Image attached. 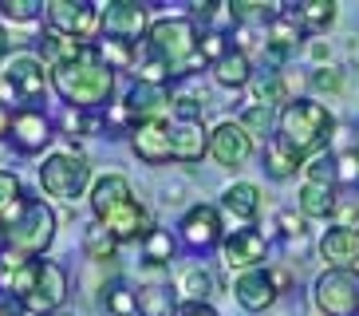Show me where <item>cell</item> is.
<instances>
[{
	"label": "cell",
	"instance_id": "obj_1",
	"mask_svg": "<svg viewBox=\"0 0 359 316\" xmlns=\"http://www.w3.org/2000/svg\"><path fill=\"white\" fill-rule=\"evenodd\" d=\"M52 84L72 111H91V107H103L111 99V91H115V72L99 60L95 48H87L83 60L55 63Z\"/></svg>",
	"mask_w": 359,
	"mask_h": 316
},
{
	"label": "cell",
	"instance_id": "obj_2",
	"mask_svg": "<svg viewBox=\"0 0 359 316\" xmlns=\"http://www.w3.org/2000/svg\"><path fill=\"white\" fill-rule=\"evenodd\" d=\"M332 126H336V119L327 115V107L312 103V99H288L276 119V131H280L276 143L292 158H308L332 138Z\"/></svg>",
	"mask_w": 359,
	"mask_h": 316
},
{
	"label": "cell",
	"instance_id": "obj_3",
	"mask_svg": "<svg viewBox=\"0 0 359 316\" xmlns=\"http://www.w3.org/2000/svg\"><path fill=\"white\" fill-rule=\"evenodd\" d=\"M150 60H158L166 67V75H186L190 67H198L201 60V40L194 20L186 16H170L150 28Z\"/></svg>",
	"mask_w": 359,
	"mask_h": 316
},
{
	"label": "cell",
	"instance_id": "obj_4",
	"mask_svg": "<svg viewBox=\"0 0 359 316\" xmlns=\"http://www.w3.org/2000/svg\"><path fill=\"white\" fill-rule=\"evenodd\" d=\"M8 245L12 253H20V257H36V253H43L48 245H52L55 237V213L48 202L40 198H28V210L20 213V221L16 225H8Z\"/></svg>",
	"mask_w": 359,
	"mask_h": 316
},
{
	"label": "cell",
	"instance_id": "obj_5",
	"mask_svg": "<svg viewBox=\"0 0 359 316\" xmlns=\"http://www.w3.org/2000/svg\"><path fill=\"white\" fill-rule=\"evenodd\" d=\"M87 182H91V166L79 154H52L40 166V186L43 194H52L60 202H75L83 198Z\"/></svg>",
	"mask_w": 359,
	"mask_h": 316
},
{
	"label": "cell",
	"instance_id": "obj_6",
	"mask_svg": "<svg viewBox=\"0 0 359 316\" xmlns=\"http://www.w3.org/2000/svg\"><path fill=\"white\" fill-rule=\"evenodd\" d=\"M316 308L324 316L359 312V273L355 269H327L316 281Z\"/></svg>",
	"mask_w": 359,
	"mask_h": 316
},
{
	"label": "cell",
	"instance_id": "obj_7",
	"mask_svg": "<svg viewBox=\"0 0 359 316\" xmlns=\"http://www.w3.org/2000/svg\"><path fill=\"white\" fill-rule=\"evenodd\" d=\"M0 84L8 87L20 103H36L43 95V87H48V72H43V63L32 52H12L0 63Z\"/></svg>",
	"mask_w": 359,
	"mask_h": 316
},
{
	"label": "cell",
	"instance_id": "obj_8",
	"mask_svg": "<svg viewBox=\"0 0 359 316\" xmlns=\"http://www.w3.org/2000/svg\"><path fill=\"white\" fill-rule=\"evenodd\" d=\"M64 296H67V273L55 261H36V277H32L28 296H24V308L48 316L64 305Z\"/></svg>",
	"mask_w": 359,
	"mask_h": 316
},
{
	"label": "cell",
	"instance_id": "obj_9",
	"mask_svg": "<svg viewBox=\"0 0 359 316\" xmlns=\"http://www.w3.org/2000/svg\"><path fill=\"white\" fill-rule=\"evenodd\" d=\"M48 8V24H52L55 36H67V40H83L91 36L99 24V12L95 4H83V0H52V4H43Z\"/></svg>",
	"mask_w": 359,
	"mask_h": 316
},
{
	"label": "cell",
	"instance_id": "obj_10",
	"mask_svg": "<svg viewBox=\"0 0 359 316\" xmlns=\"http://www.w3.org/2000/svg\"><path fill=\"white\" fill-rule=\"evenodd\" d=\"M99 28H103V40L135 44L147 32V8L135 4V0H115V4H107L99 12Z\"/></svg>",
	"mask_w": 359,
	"mask_h": 316
},
{
	"label": "cell",
	"instance_id": "obj_11",
	"mask_svg": "<svg viewBox=\"0 0 359 316\" xmlns=\"http://www.w3.org/2000/svg\"><path fill=\"white\" fill-rule=\"evenodd\" d=\"M130 147L135 154L147 162V166H162L174 158V147H170V123L166 119H147L130 131Z\"/></svg>",
	"mask_w": 359,
	"mask_h": 316
},
{
	"label": "cell",
	"instance_id": "obj_12",
	"mask_svg": "<svg viewBox=\"0 0 359 316\" xmlns=\"http://www.w3.org/2000/svg\"><path fill=\"white\" fill-rule=\"evenodd\" d=\"M210 154L222 162V166H245L249 154H253V138L245 135L241 123H222L210 135Z\"/></svg>",
	"mask_w": 359,
	"mask_h": 316
},
{
	"label": "cell",
	"instance_id": "obj_13",
	"mask_svg": "<svg viewBox=\"0 0 359 316\" xmlns=\"http://www.w3.org/2000/svg\"><path fill=\"white\" fill-rule=\"evenodd\" d=\"M12 143H16V150H24V154L43 150L52 143V123H48V115H43V111H32V107L16 111V115H12Z\"/></svg>",
	"mask_w": 359,
	"mask_h": 316
},
{
	"label": "cell",
	"instance_id": "obj_14",
	"mask_svg": "<svg viewBox=\"0 0 359 316\" xmlns=\"http://www.w3.org/2000/svg\"><path fill=\"white\" fill-rule=\"evenodd\" d=\"M233 293H237L241 308H249V312H264V308L276 301V281H273L269 269H249V273L237 277Z\"/></svg>",
	"mask_w": 359,
	"mask_h": 316
},
{
	"label": "cell",
	"instance_id": "obj_15",
	"mask_svg": "<svg viewBox=\"0 0 359 316\" xmlns=\"http://www.w3.org/2000/svg\"><path fill=\"white\" fill-rule=\"evenodd\" d=\"M182 237L194 245V249H210V245L222 242V218L213 206H194L182 221Z\"/></svg>",
	"mask_w": 359,
	"mask_h": 316
},
{
	"label": "cell",
	"instance_id": "obj_16",
	"mask_svg": "<svg viewBox=\"0 0 359 316\" xmlns=\"http://www.w3.org/2000/svg\"><path fill=\"white\" fill-rule=\"evenodd\" d=\"M170 147H174V158H178V162H198V158L210 150V135H205L201 123L174 119V123H170Z\"/></svg>",
	"mask_w": 359,
	"mask_h": 316
},
{
	"label": "cell",
	"instance_id": "obj_17",
	"mask_svg": "<svg viewBox=\"0 0 359 316\" xmlns=\"http://www.w3.org/2000/svg\"><path fill=\"white\" fill-rule=\"evenodd\" d=\"M127 111L138 115V123H147V119H162L166 111H174V95L158 84H138L135 91L127 95Z\"/></svg>",
	"mask_w": 359,
	"mask_h": 316
},
{
	"label": "cell",
	"instance_id": "obj_18",
	"mask_svg": "<svg viewBox=\"0 0 359 316\" xmlns=\"http://www.w3.org/2000/svg\"><path fill=\"white\" fill-rule=\"evenodd\" d=\"M222 245H225V265L229 269H249V265L257 269V261L264 257V237L257 230H233Z\"/></svg>",
	"mask_w": 359,
	"mask_h": 316
},
{
	"label": "cell",
	"instance_id": "obj_19",
	"mask_svg": "<svg viewBox=\"0 0 359 316\" xmlns=\"http://www.w3.org/2000/svg\"><path fill=\"white\" fill-rule=\"evenodd\" d=\"M320 253L332 269H351V261L359 257V233L351 225H339V230H327L324 242H320Z\"/></svg>",
	"mask_w": 359,
	"mask_h": 316
},
{
	"label": "cell",
	"instance_id": "obj_20",
	"mask_svg": "<svg viewBox=\"0 0 359 316\" xmlns=\"http://www.w3.org/2000/svg\"><path fill=\"white\" fill-rule=\"evenodd\" d=\"M28 210V198H24V186L16 174L0 170V230H8L20 221V213Z\"/></svg>",
	"mask_w": 359,
	"mask_h": 316
},
{
	"label": "cell",
	"instance_id": "obj_21",
	"mask_svg": "<svg viewBox=\"0 0 359 316\" xmlns=\"http://www.w3.org/2000/svg\"><path fill=\"white\" fill-rule=\"evenodd\" d=\"M213 79L222 87H245L249 84V79H253V63H249L245 48H229L222 60L213 63Z\"/></svg>",
	"mask_w": 359,
	"mask_h": 316
},
{
	"label": "cell",
	"instance_id": "obj_22",
	"mask_svg": "<svg viewBox=\"0 0 359 316\" xmlns=\"http://www.w3.org/2000/svg\"><path fill=\"white\" fill-rule=\"evenodd\" d=\"M332 210H336V186H320V182L300 186V218H327Z\"/></svg>",
	"mask_w": 359,
	"mask_h": 316
},
{
	"label": "cell",
	"instance_id": "obj_23",
	"mask_svg": "<svg viewBox=\"0 0 359 316\" xmlns=\"http://www.w3.org/2000/svg\"><path fill=\"white\" fill-rule=\"evenodd\" d=\"M225 210H229L233 218L253 221L257 213H261V190H257L253 182H237V186H229L225 190Z\"/></svg>",
	"mask_w": 359,
	"mask_h": 316
},
{
	"label": "cell",
	"instance_id": "obj_24",
	"mask_svg": "<svg viewBox=\"0 0 359 316\" xmlns=\"http://www.w3.org/2000/svg\"><path fill=\"white\" fill-rule=\"evenodd\" d=\"M288 12L300 20L304 32H324L327 24L336 20V4L332 0H304V4H292Z\"/></svg>",
	"mask_w": 359,
	"mask_h": 316
},
{
	"label": "cell",
	"instance_id": "obj_25",
	"mask_svg": "<svg viewBox=\"0 0 359 316\" xmlns=\"http://www.w3.org/2000/svg\"><path fill=\"white\" fill-rule=\"evenodd\" d=\"M300 36H304V28H300V20L292 12H276L269 20V48H276V52H292L300 44Z\"/></svg>",
	"mask_w": 359,
	"mask_h": 316
},
{
	"label": "cell",
	"instance_id": "obj_26",
	"mask_svg": "<svg viewBox=\"0 0 359 316\" xmlns=\"http://www.w3.org/2000/svg\"><path fill=\"white\" fill-rule=\"evenodd\" d=\"M276 103H288V84L280 72H264L253 84V107H269L273 111Z\"/></svg>",
	"mask_w": 359,
	"mask_h": 316
},
{
	"label": "cell",
	"instance_id": "obj_27",
	"mask_svg": "<svg viewBox=\"0 0 359 316\" xmlns=\"http://www.w3.org/2000/svg\"><path fill=\"white\" fill-rule=\"evenodd\" d=\"M103 305L111 308V316H138V293H130L127 284H107L103 289Z\"/></svg>",
	"mask_w": 359,
	"mask_h": 316
},
{
	"label": "cell",
	"instance_id": "obj_28",
	"mask_svg": "<svg viewBox=\"0 0 359 316\" xmlns=\"http://www.w3.org/2000/svg\"><path fill=\"white\" fill-rule=\"evenodd\" d=\"M178 289H182V296H190V305H201L213 293V277L205 269H190V273H182Z\"/></svg>",
	"mask_w": 359,
	"mask_h": 316
},
{
	"label": "cell",
	"instance_id": "obj_29",
	"mask_svg": "<svg viewBox=\"0 0 359 316\" xmlns=\"http://www.w3.org/2000/svg\"><path fill=\"white\" fill-rule=\"evenodd\" d=\"M264 166H269V174H273V178H288V174L300 166V158H292V154H288V150L273 138V143L264 147Z\"/></svg>",
	"mask_w": 359,
	"mask_h": 316
},
{
	"label": "cell",
	"instance_id": "obj_30",
	"mask_svg": "<svg viewBox=\"0 0 359 316\" xmlns=\"http://www.w3.org/2000/svg\"><path fill=\"white\" fill-rule=\"evenodd\" d=\"M115 245H118V242H115V237H111V233L103 230V225H99V221H95V225H91V230L83 233V249L91 253L95 261H111V253H115Z\"/></svg>",
	"mask_w": 359,
	"mask_h": 316
},
{
	"label": "cell",
	"instance_id": "obj_31",
	"mask_svg": "<svg viewBox=\"0 0 359 316\" xmlns=\"http://www.w3.org/2000/svg\"><path fill=\"white\" fill-rule=\"evenodd\" d=\"M174 312V301H170L166 289H142L138 293V316H170Z\"/></svg>",
	"mask_w": 359,
	"mask_h": 316
},
{
	"label": "cell",
	"instance_id": "obj_32",
	"mask_svg": "<svg viewBox=\"0 0 359 316\" xmlns=\"http://www.w3.org/2000/svg\"><path fill=\"white\" fill-rule=\"evenodd\" d=\"M99 60H103L111 72H123V67H130V60H135V44L103 40V48H99Z\"/></svg>",
	"mask_w": 359,
	"mask_h": 316
},
{
	"label": "cell",
	"instance_id": "obj_33",
	"mask_svg": "<svg viewBox=\"0 0 359 316\" xmlns=\"http://www.w3.org/2000/svg\"><path fill=\"white\" fill-rule=\"evenodd\" d=\"M237 123L245 126V135H249V138H253V135H257V138H264L269 131H273L276 119H273V111H269V107H249V111H245V115L237 119Z\"/></svg>",
	"mask_w": 359,
	"mask_h": 316
},
{
	"label": "cell",
	"instance_id": "obj_34",
	"mask_svg": "<svg viewBox=\"0 0 359 316\" xmlns=\"http://www.w3.org/2000/svg\"><path fill=\"white\" fill-rule=\"evenodd\" d=\"M308 182H320V186H336V158L332 154H316L308 162Z\"/></svg>",
	"mask_w": 359,
	"mask_h": 316
},
{
	"label": "cell",
	"instance_id": "obj_35",
	"mask_svg": "<svg viewBox=\"0 0 359 316\" xmlns=\"http://www.w3.org/2000/svg\"><path fill=\"white\" fill-rule=\"evenodd\" d=\"M40 8H43V4H36V0H0V12H4L8 20H20V24L36 20Z\"/></svg>",
	"mask_w": 359,
	"mask_h": 316
},
{
	"label": "cell",
	"instance_id": "obj_36",
	"mask_svg": "<svg viewBox=\"0 0 359 316\" xmlns=\"http://www.w3.org/2000/svg\"><path fill=\"white\" fill-rule=\"evenodd\" d=\"M170 253H174V242H170V233L154 230V233L147 237V261H150V265H162V261H170Z\"/></svg>",
	"mask_w": 359,
	"mask_h": 316
},
{
	"label": "cell",
	"instance_id": "obj_37",
	"mask_svg": "<svg viewBox=\"0 0 359 316\" xmlns=\"http://www.w3.org/2000/svg\"><path fill=\"white\" fill-rule=\"evenodd\" d=\"M312 87H316V91H327V95H339L344 91V72H339V67H320V72L312 75Z\"/></svg>",
	"mask_w": 359,
	"mask_h": 316
},
{
	"label": "cell",
	"instance_id": "obj_38",
	"mask_svg": "<svg viewBox=\"0 0 359 316\" xmlns=\"http://www.w3.org/2000/svg\"><path fill=\"white\" fill-rule=\"evenodd\" d=\"M336 182H359V150H344L336 158Z\"/></svg>",
	"mask_w": 359,
	"mask_h": 316
},
{
	"label": "cell",
	"instance_id": "obj_39",
	"mask_svg": "<svg viewBox=\"0 0 359 316\" xmlns=\"http://www.w3.org/2000/svg\"><path fill=\"white\" fill-rule=\"evenodd\" d=\"M229 52V48H225V36L222 32H210V36H201V60H222V55Z\"/></svg>",
	"mask_w": 359,
	"mask_h": 316
},
{
	"label": "cell",
	"instance_id": "obj_40",
	"mask_svg": "<svg viewBox=\"0 0 359 316\" xmlns=\"http://www.w3.org/2000/svg\"><path fill=\"white\" fill-rule=\"evenodd\" d=\"M64 131H67V135H87V131H95V123H91V119H83V111H72V107H67Z\"/></svg>",
	"mask_w": 359,
	"mask_h": 316
},
{
	"label": "cell",
	"instance_id": "obj_41",
	"mask_svg": "<svg viewBox=\"0 0 359 316\" xmlns=\"http://www.w3.org/2000/svg\"><path fill=\"white\" fill-rule=\"evenodd\" d=\"M308 225H304V218H296V213H280V233L285 237H300Z\"/></svg>",
	"mask_w": 359,
	"mask_h": 316
},
{
	"label": "cell",
	"instance_id": "obj_42",
	"mask_svg": "<svg viewBox=\"0 0 359 316\" xmlns=\"http://www.w3.org/2000/svg\"><path fill=\"white\" fill-rule=\"evenodd\" d=\"M178 316H217V312H213L210 305H182Z\"/></svg>",
	"mask_w": 359,
	"mask_h": 316
},
{
	"label": "cell",
	"instance_id": "obj_43",
	"mask_svg": "<svg viewBox=\"0 0 359 316\" xmlns=\"http://www.w3.org/2000/svg\"><path fill=\"white\" fill-rule=\"evenodd\" d=\"M8 131H12V111H8L4 103H0V138L8 135Z\"/></svg>",
	"mask_w": 359,
	"mask_h": 316
},
{
	"label": "cell",
	"instance_id": "obj_44",
	"mask_svg": "<svg viewBox=\"0 0 359 316\" xmlns=\"http://www.w3.org/2000/svg\"><path fill=\"white\" fill-rule=\"evenodd\" d=\"M0 316H20V308L8 305V301H0Z\"/></svg>",
	"mask_w": 359,
	"mask_h": 316
},
{
	"label": "cell",
	"instance_id": "obj_45",
	"mask_svg": "<svg viewBox=\"0 0 359 316\" xmlns=\"http://www.w3.org/2000/svg\"><path fill=\"white\" fill-rule=\"evenodd\" d=\"M4 48H8V32L0 28V52H4Z\"/></svg>",
	"mask_w": 359,
	"mask_h": 316
},
{
	"label": "cell",
	"instance_id": "obj_46",
	"mask_svg": "<svg viewBox=\"0 0 359 316\" xmlns=\"http://www.w3.org/2000/svg\"><path fill=\"white\" fill-rule=\"evenodd\" d=\"M52 316H67V312H52Z\"/></svg>",
	"mask_w": 359,
	"mask_h": 316
}]
</instances>
